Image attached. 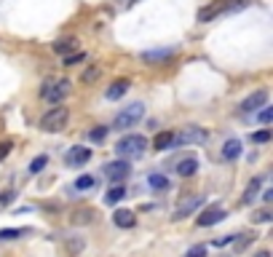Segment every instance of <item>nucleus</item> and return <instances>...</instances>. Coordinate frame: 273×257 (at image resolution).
I'll list each match as a JSON object with an SVG mask.
<instances>
[{"label":"nucleus","mask_w":273,"mask_h":257,"mask_svg":"<svg viewBox=\"0 0 273 257\" xmlns=\"http://www.w3.org/2000/svg\"><path fill=\"white\" fill-rule=\"evenodd\" d=\"M129 171H131V164L129 161H124V158H118V161H112V164H107L105 166V177L110 179V182H124V179L129 177Z\"/></svg>","instance_id":"0eeeda50"},{"label":"nucleus","mask_w":273,"mask_h":257,"mask_svg":"<svg viewBox=\"0 0 273 257\" xmlns=\"http://www.w3.org/2000/svg\"><path fill=\"white\" fill-rule=\"evenodd\" d=\"M14 198H16V193H14V190H3V193H0V209H3V206H8V204L14 201Z\"/></svg>","instance_id":"c85d7f7f"},{"label":"nucleus","mask_w":273,"mask_h":257,"mask_svg":"<svg viewBox=\"0 0 273 257\" xmlns=\"http://www.w3.org/2000/svg\"><path fill=\"white\" fill-rule=\"evenodd\" d=\"M145 118V104L142 102H131L129 107H124L115 116V121H112V129H131V126H137L139 121Z\"/></svg>","instance_id":"f257e3e1"},{"label":"nucleus","mask_w":273,"mask_h":257,"mask_svg":"<svg viewBox=\"0 0 273 257\" xmlns=\"http://www.w3.org/2000/svg\"><path fill=\"white\" fill-rule=\"evenodd\" d=\"M172 145H174V134H172V131H158L155 139H153V148L158 150V153H161V150H169Z\"/></svg>","instance_id":"2eb2a0df"},{"label":"nucleus","mask_w":273,"mask_h":257,"mask_svg":"<svg viewBox=\"0 0 273 257\" xmlns=\"http://www.w3.org/2000/svg\"><path fill=\"white\" fill-rule=\"evenodd\" d=\"M89 158H91V150L83 148V145H75V148L67 150V164L70 166H83V164H89Z\"/></svg>","instance_id":"9d476101"},{"label":"nucleus","mask_w":273,"mask_h":257,"mask_svg":"<svg viewBox=\"0 0 273 257\" xmlns=\"http://www.w3.org/2000/svg\"><path fill=\"white\" fill-rule=\"evenodd\" d=\"M67 94H70V81H54V83H46L41 89V97L46 102H54V104H59Z\"/></svg>","instance_id":"20e7f679"},{"label":"nucleus","mask_w":273,"mask_h":257,"mask_svg":"<svg viewBox=\"0 0 273 257\" xmlns=\"http://www.w3.org/2000/svg\"><path fill=\"white\" fill-rule=\"evenodd\" d=\"M222 220H225V209H222L220 204H214V206H209V209H204L196 223H199L201 228H209V225H217V223H222Z\"/></svg>","instance_id":"6e6552de"},{"label":"nucleus","mask_w":273,"mask_h":257,"mask_svg":"<svg viewBox=\"0 0 273 257\" xmlns=\"http://www.w3.org/2000/svg\"><path fill=\"white\" fill-rule=\"evenodd\" d=\"M30 233V228H3L0 231V241H11V239H19V236Z\"/></svg>","instance_id":"412c9836"},{"label":"nucleus","mask_w":273,"mask_h":257,"mask_svg":"<svg viewBox=\"0 0 273 257\" xmlns=\"http://www.w3.org/2000/svg\"><path fill=\"white\" fill-rule=\"evenodd\" d=\"M72 223H91V209H83V212L72 214Z\"/></svg>","instance_id":"cd10ccee"},{"label":"nucleus","mask_w":273,"mask_h":257,"mask_svg":"<svg viewBox=\"0 0 273 257\" xmlns=\"http://www.w3.org/2000/svg\"><path fill=\"white\" fill-rule=\"evenodd\" d=\"M54 51L62 54V56L72 54V51H75V38H62V41H56V43H54Z\"/></svg>","instance_id":"6ab92c4d"},{"label":"nucleus","mask_w":273,"mask_h":257,"mask_svg":"<svg viewBox=\"0 0 273 257\" xmlns=\"http://www.w3.org/2000/svg\"><path fill=\"white\" fill-rule=\"evenodd\" d=\"M129 86H131V83H129L126 78L112 81V83H110V89L105 91V97H107V99H121V97H124V94L129 91Z\"/></svg>","instance_id":"ddd939ff"},{"label":"nucleus","mask_w":273,"mask_h":257,"mask_svg":"<svg viewBox=\"0 0 273 257\" xmlns=\"http://www.w3.org/2000/svg\"><path fill=\"white\" fill-rule=\"evenodd\" d=\"M222 14H230V0H214L212 6L201 8V11H199V22L209 24V22H214V19L222 16Z\"/></svg>","instance_id":"423d86ee"},{"label":"nucleus","mask_w":273,"mask_h":257,"mask_svg":"<svg viewBox=\"0 0 273 257\" xmlns=\"http://www.w3.org/2000/svg\"><path fill=\"white\" fill-rule=\"evenodd\" d=\"M255 257H270V252H268V249H260V252H257Z\"/></svg>","instance_id":"e433bc0d"},{"label":"nucleus","mask_w":273,"mask_h":257,"mask_svg":"<svg viewBox=\"0 0 273 257\" xmlns=\"http://www.w3.org/2000/svg\"><path fill=\"white\" fill-rule=\"evenodd\" d=\"M89 188H94V177L83 174V177L75 179V190H89Z\"/></svg>","instance_id":"a878e982"},{"label":"nucleus","mask_w":273,"mask_h":257,"mask_svg":"<svg viewBox=\"0 0 273 257\" xmlns=\"http://www.w3.org/2000/svg\"><path fill=\"white\" fill-rule=\"evenodd\" d=\"M124 196H126V188H124V182L112 185V188L107 190V204H118V201H124Z\"/></svg>","instance_id":"aec40b11"},{"label":"nucleus","mask_w":273,"mask_h":257,"mask_svg":"<svg viewBox=\"0 0 273 257\" xmlns=\"http://www.w3.org/2000/svg\"><path fill=\"white\" fill-rule=\"evenodd\" d=\"M8 153H11V139H6V142H0V161H3Z\"/></svg>","instance_id":"72a5a7b5"},{"label":"nucleus","mask_w":273,"mask_h":257,"mask_svg":"<svg viewBox=\"0 0 273 257\" xmlns=\"http://www.w3.org/2000/svg\"><path fill=\"white\" fill-rule=\"evenodd\" d=\"M118 3H121V6H124V8H129V6H134V3H137V0H118Z\"/></svg>","instance_id":"c9c22d12"},{"label":"nucleus","mask_w":273,"mask_h":257,"mask_svg":"<svg viewBox=\"0 0 273 257\" xmlns=\"http://www.w3.org/2000/svg\"><path fill=\"white\" fill-rule=\"evenodd\" d=\"M262 198H265V201H270V198H273V188H268L265 193H262Z\"/></svg>","instance_id":"f704fd0d"},{"label":"nucleus","mask_w":273,"mask_h":257,"mask_svg":"<svg viewBox=\"0 0 273 257\" xmlns=\"http://www.w3.org/2000/svg\"><path fill=\"white\" fill-rule=\"evenodd\" d=\"M145 148H147V139H145V137H139V134H126V137L118 139L115 153H118L121 158H124V156H139Z\"/></svg>","instance_id":"7ed1b4c3"},{"label":"nucleus","mask_w":273,"mask_h":257,"mask_svg":"<svg viewBox=\"0 0 273 257\" xmlns=\"http://www.w3.org/2000/svg\"><path fill=\"white\" fill-rule=\"evenodd\" d=\"M185 257H206V246H204V244H199V246H193V249L187 252Z\"/></svg>","instance_id":"473e14b6"},{"label":"nucleus","mask_w":273,"mask_h":257,"mask_svg":"<svg viewBox=\"0 0 273 257\" xmlns=\"http://www.w3.org/2000/svg\"><path fill=\"white\" fill-rule=\"evenodd\" d=\"M196 171H199V161H196V158H185V161L177 164V174H180V177H193Z\"/></svg>","instance_id":"f3484780"},{"label":"nucleus","mask_w":273,"mask_h":257,"mask_svg":"<svg viewBox=\"0 0 273 257\" xmlns=\"http://www.w3.org/2000/svg\"><path fill=\"white\" fill-rule=\"evenodd\" d=\"M260 193V179H252V182L247 185V193H244V204H252Z\"/></svg>","instance_id":"5701e85b"},{"label":"nucleus","mask_w":273,"mask_h":257,"mask_svg":"<svg viewBox=\"0 0 273 257\" xmlns=\"http://www.w3.org/2000/svg\"><path fill=\"white\" fill-rule=\"evenodd\" d=\"M174 51L172 49H158V51H145L142 54V62L145 64H155V62H164V59H169Z\"/></svg>","instance_id":"dca6fc26"},{"label":"nucleus","mask_w":273,"mask_h":257,"mask_svg":"<svg viewBox=\"0 0 273 257\" xmlns=\"http://www.w3.org/2000/svg\"><path fill=\"white\" fill-rule=\"evenodd\" d=\"M222 156L225 158H239L241 156V142L239 139H228V142H225V145H222Z\"/></svg>","instance_id":"a211bd4d"},{"label":"nucleus","mask_w":273,"mask_h":257,"mask_svg":"<svg viewBox=\"0 0 273 257\" xmlns=\"http://www.w3.org/2000/svg\"><path fill=\"white\" fill-rule=\"evenodd\" d=\"M204 204V198L201 196H193V198H185V201L177 206V212H174V220H180V217H185V214H190V212H196Z\"/></svg>","instance_id":"f8f14e48"},{"label":"nucleus","mask_w":273,"mask_h":257,"mask_svg":"<svg viewBox=\"0 0 273 257\" xmlns=\"http://www.w3.org/2000/svg\"><path fill=\"white\" fill-rule=\"evenodd\" d=\"M265 104H268V91L260 89V91L249 94V97L241 102V110H244V113H257L260 107H265Z\"/></svg>","instance_id":"1a4fd4ad"},{"label":"nucleus","mask_w":273,"mask_h":257,"mask_svg":"<svg viewBox=\"0 0 273 257\" xmlns=\"http://www.w3.org/2000/svg\"><path fill=\"white\" fill-rule=\"evenodd\" d=\"M83 59H86V54H83V51H72V54L64 56V67H75V64H81Z\"/></svg>","instance_id":"393cba45"},{"label":"nucleus","mask_w":273,"mask_h":257,"mask_svg":"<svg viewBox=\"0 0 273 257\" xmlns=\"http://www.w3.org/2000/svg\"><path fill=\"white\" fill-rule=\"evenodd\" d=\"M147 185L153 188V190H169V179L164 174H150L147 177Z\"/></svg>","instance_id":"4be33fe9"},{"label":"nucleus","mask_w":273,"mask_h":257,"mask_svg":"<svg viewBox=\"0 0 273 257\" xmlns=\"http://www.w3.org/2000/svg\"><path fill=\"white\" fill-rule=\"evenodd\" d=\"M99 75H102V64H89V67L81 72V83L83 86H91V83L99 81Z\"/></svg>","instance_id":"4468645a"},{"label":"nucleus","mask_w":273,"mask_h":257,"mask_svg":"<svg viewBox=\"0 0 273 257\" xmlns=\"http://www.w3.org/2000/svg\"><path fill=\"white\" fill-rule=\"evenodd\" d=\"M257 118H260V123H270L273 121V107H268V104H265V110H262Z\"/></svg>","instance_id":"2f4dec72"},{"label":"nucleus","mask_w":273,"mask_h":257,"mask_svg":"<svg viewBox=\"0 0 273 257\" xmlns=\"http://www.w3.org/2000/svg\"><path fill=\"white\" fill-rule=\"evenodd\" d=\"M270 139V129H262L257 134H252V142H268Z\"/></svg>","instance_id":"7c9ffc66"},{"label":"nucleus","mask_w":273,"mask_h":257,"mask_svg":"<svg viewBox=\"0 0 273 257\" xmlns=\"http://www.w3.org/2000/svg\"><path fill=\"white\" fill-rule=\"evenodd\" d=\"M112 223L118 228H134L137 225V214L131 212V209H118V212H112Z\"/></svg>","instance_id":"9b49d317"},{"label":"nucleus","mask_w":273,"mask_h":257,"mask_svg":"<svg viewBox=\"0 0 273 257\" xmlns=\"http://www.w3.org/2000/svg\"><path fill=\"white\" fill-rule=\"evenodd\" d=\"M46 164H49V158H46V156H37L32 164H30V171H32V174H37V171L46 169Z\"/></svg>","instance_id":"bb28decb"},{"label":"nucleus","mask_w":273,"mask_h":257,"mask_svg":"<svg viewBox=\"0 0 273 257\" xmlns=\"http://www.w3.org/2000/svg\"><path fill=\"white\" fill-rule=\"evenodd\" d=\"M67 118H70V110L62 107V104H54L49 113H43L41 129L43 131H62L64 126H67Z\"/></svg>","instance_id":"f03ea898"},{"label":"nucleus","mask_w":273,"mask_h":257,"mask_svg":"<svg viewBox=\"0 0 273 257\" xmlns=\"http://www.w3.org/2000/svg\"><path fill=\"white\" fill-rule=\"evenodd\" d=\"M107 126H94L91 131H89V139L91 142H105V137H107Z\"/></svg>","instance_id":"b1692460"},{"label":"nucleus","mask_w":273,"mask_h":257,"mask_svg":"<svg viewBox=\"0 0 273 257\" xmlns=\"http://www.w3.org/2000/svg\"><path fill=\"white\" fill-rule=\"evenodd\" d=\"M273 217H270V212L268 209H260V212H255V223H270Z\"/></svg>","instance_id":"c756f323"},{"label":"nucleus","mask_w":273,"mask_h":257,"mask_svg":"<svg viewBox=\"0 0 273 257\" xmlns=\"http://www.w3.org/2000/svg\"><path fill=\"white\" fill-rule=\"evenodd\" d=\"M174 142H180V145H204V142H209V131L201 126H187L180 134H174Z\"/></svg>","instance_id":"39448f33"}]
</instances>
